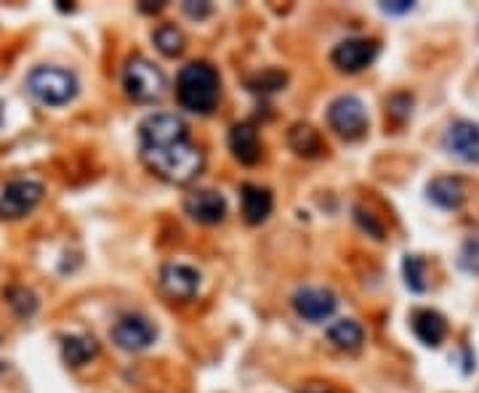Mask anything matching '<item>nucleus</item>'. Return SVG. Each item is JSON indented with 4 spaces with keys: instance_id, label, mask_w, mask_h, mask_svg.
<instances>
[{
    "instance_id": "a211bd4d",
    "label": "nucleus",
    "mask_w": 479,
    "mask_h": 393,
    "mask_svg": "<svg viewBox=\"0 0 479 393\" xmlns=\"http://www.w3.org/2000/svg\"><path fill=\"white\" fill-rule=\"evenodd\" d=\"M327 340L341 351H357L365 340V332L355 319H338L327 327Z\"/></svg>"
},
{
    "instance_id": "b1692460",
    "label": "nucleus",
    "mask_w": 479,
    "mask_h": 393,
    "mask_svg": "<svg viewBox=\"0 0 479 393\" xmlns=\"http://www.w3.org/2000/svg\"><path fill=\"white\" fill-rule=\"evenodd\" d=\"M402 272H405V282L413 292L426 290V264H424L421 255H405Z\"/></svg>"
},
{
    "instance_id": "412c9836",
    "label": "nucleus",
    "mask_w": 479,
    "mask_h": 393,
    "mask_svg": "<svg viewBox=\"0 0 479 393\" xmlns=\"http://www.w3.org/2000/svg\"><path fill=\"white\" fill-rule=\"evenodd\" d=\"M152 40H155L160 53H162V56H171V59L181 56V53H184V45H187L184 33H181L179 27H173V24H162V27H158V30L152 33Z\"/></svg>"
},
{
    "instance_id": "cd10ccee",
    "label": "nucleus",
    "mask_w": 479,
    "mask_h": 393,
    "mask_svg": "<svg viewBox=\"0 0 479 393\" xmlns=\"http://www.w3.org/2000/svg\"><path fill=\"white\" fill-rule=\"evenodd\" d=\"M304 393H333V391H322V388H309V391Z\"/></svg>"
},
{
    "instance_id": "9d476101",
    "label": "nucleus",
    "mask_w": 479,
    "mask_h": 393,
    "mask_svg": "<svg viewBox=\"0 0 479 393\" xmlns=\"http://www.w3.org/2000/svg\"><path fill=\"white\" fill-rule=\"evenodd\" d=\"M184 210L202 226H216L227 216V199L213 189H195L184 199Z\"/></svg>"
},
{
    "instance_id": "aec40b11",
    "label": "nucleus",
    "mask_w": 479,
    "mask_h": 393,
    "mask_svg": "<svg viewBox=\"0 0 479 393\" xmlns=\"http://www.w3.org/2000/svg\"><path fill=\"white\" fill-rule=\"evenodd\" d=\"M288 141H290L293 152L301 155V158H318L319 152L325 149V144H322L318 130H315L312 125H301V122L290 128Z\"/></svg>"
},
{
    "instance_id": "5701e85b",
    "label": "nucleus",
    "mask_w": 479,
    "mask_h": 393,
    "mask_svg": "<svg viewBox=\"0 0 479 393\" xmlns=\"http://www.w3.org/2000/svg\"><path fill=\"white\" fill-rule=\"evenodd\" d=\"M285 72H279V70H264V72H259V75H253V78H248V88L253 91V93H261V96H269V93H278L285 88Z\"/></svg>"
},
{
    "instance_id": "bb28decb",
    "label": "nucleus",
    "mask_w": 479,
    "mask_h": 393,
    "mask_svg": "<svg viewBox=\"0 0 479 393\" xmlns=\"http://www.w3.org/2000/svg\"><path fill=\"white\" fill-rule=\"evenodd\" d=\"M381 11H384V14H407V11H413V3H410V0H392V3H381Z\"/></svg>"
},
{
    "instance_id": "6e6552de",
    "label": "nucleus",
    "mask_w": 479,
    "mask_h": 393,
    "mask_svg": "<svg viewBox=\"0 0 479 393\" xmlns=\"http://www.w3.org/2000/svg\"><path fill=\"white\" fill-rule=\"evenodd\" d=\"M381 45L378 40L373 38H349L341 40L336 48H333V64L347 72V75H355V72H362L365 67H370L378 56Z\"/></svg>"
},
{
    "instance_id": "dca6fc26",
    "label": "nucleus",
    "mask_w": 479,
    "mask_h": 393,
    "mask_svg": "<svg viewBox=\"0 0 479 393\" xmlns=\"http://www.w3.org/2000/svg\"><path fill=\"white\" fill-rule=\"evenodd\" d=\"M413 332L418 335V340L424 346L437 349L447 335V321H445V316L432 312V309H421L413 314Z\"/></svg>"
},
{
    "instance_id": "9b49d317",
    "label": "nucleus",
    "mask_w": 479,
    "mask_h": 393,
    "mask_svg": "<svg viewBox=\"0 0 479 393\" xmlns=\"http://www.w3.org/2000/svg\"><path fill=\"white\" fill-rule=\"evenodd\" d=\"M160 287L173 301H192L200 290V274L184 264H165L160 272Z\"/></svg>"
},
{
    "instance_id": "2eb2a0df",
    "label": "nucleus",
    "mask_w": 479,
    "mask_h": 393,
    "mask_svg": "<svg viewBox=\"0 0 479 393\" xmlns=\"http://www.w3.org/2000/svg\"><path fill=\"white\" fill-rule=\"evenodd\" d=\"M230 149L242 165H256L261 159V141L259 130L250 122H238L230 130Z\"/></svg>"
},
{
    "instance_id": "423d86ee",
    "label": "nucleus",
    "mask_w": 479,
    "mask_h": 393,
    "mask_svg": "<svg viewBox=\"0 0 479 393\" xmlns=\"http://www.w3.org/2000/svg\"><path fill=\"white\" fill-rule=\"evenodd\" d=\"M327 122L341 139L355 141L359 136H365V130H367V110L357 96H341L330 104Z\"/></svg>"
},
{
    "instance_id": "ddd939ff",
    "label": "nucleus",
    "mask_w": 479,
    "mask_h": 393,
    "mask_svg": "<svg viewBox=\"0 0 479 393\" xmlns=\"http://www.w3.org/2000/svg\"><path fill=\"white\" fill-rule=\"evenodd\" d=\"M445 147L453 158L464 162H479V125L469 120H458L445 133Z\"/></svg>"
},
{
    "instance_id": "f257e3e1",
    "label": "nucleus",
    "mask_w": 479,
    "mask_h": 393,
    "mask_svg": "<svg viewBox=\"0 0 479 393\" xmlns=\"http://www.w3.org/2000/svg\"><path fill=\"white\" fill-rule=\"evenodd\" d=\"M142 162L162 181L184 187V184H192L202 173L205 155L190 139H179V141H171V144L142 147Z\"/></svg>"
},
{
    "instance_id": "393cba45",
    "label": "nucleus",
    "mask_w": 479,
    "mask_h": 393,
    "mask_svg": "<svg viewBox=\"0 0 479 393\" xmlns=\"http://www.w3.org/2000/svg\"><path fill=\"white\" fill-rule=\"evenodd\" d=\"M355 213H357V224L365 229V232H370L376 239H384V226L376 224V218H373L370 213H365V207H357Z\"/></svg>"
},
{
    "instance_id": "1a4fd4ad",
    "label": "nucleus",
    "mask_w": 479,
    "mask_h": 393,
    "mask_svg": "<svg viewBox=\"0 0 479 393\" xmlns=\"http://www.w3.org/2000/svg\"><path fill=\"white\" fill-rule=\"evenodd\" d=\"M139 136H142V147H158V144H171L179 139H190V128L179 115L171 112H158L144 118L139 125Z\"/></svg>"
},
{
    "instance_id": "c85d7f7f",
    "label": "nucleus",
    "mask_w": 479,
    "mask_h": 393,
    "mask_svg": "<svg viewBox=\"0 0 479 393\" xmlns=\"http://www.w3.org/2000/svg\"><path fill=\"white\" fill-rule=\"evenodd\" d=\"M0 372H3V367H0Z\"/></svg>"
},
{
    "instance_id": "f3484780",
    "label": "nucleus",
    "mask_w": 479,
    "mask_h": 393,
    "mask_svg": "<svg viewBox=\"0 0 479 393\" xmlns=\"http://www.w3.org/2000/svg\"><path fill=\"white\" fill-rule=\"evenodd\" d=\"M429 199H432L435 205H439V207H445V210H455V207L464 205L466 189H464V184H461L458 178H453V176H439V178H435V181L429 184Z\"/></svg>"
},
{
    "instance_id": "0eeeda50",
    "label": "nucleus",
    "mask_w": 479,
    "mask_h": 393,
    "mask_svg": "<svg viewBox=\"0 0 479 393\" xmlns=\"http://www.w3.org/2000/svg\"><path fill=\"white\" fill-rule=\"evenodd\" d=\"M110 335H112V343L118 349L133 354V351L150 349L155 343V338H158V330H155V324L147 316L125 314L115 321V327L110 330Z\"/></svg>"
},
{
    "instance_id": "4468645a",
    "label": "nucleus",
    "mask_w": 479,
    "mask_h": 393,
    "mask_svg": "<svg viewBox=\"0 0 479 393\" xmlns=\"http://www.w3.org/2000/svg\"><path fill=\"white\" fill-rule=\"evenodd\" d=\"M240 199H242V218L250 226H259L269 218L272 207H275V196L269 189L256 187V184H242L240 189Z\"/></svg>"
},
{
    "instance_id": "7ed1b4c3",
    "label": "nucleus",
    "mask_w": 479,
    "mask_h": 393,
    "mask_svg": "<svg viewBox=\"0 0 479 393\" xmlns=\"http://www.w3.org/2000/svg\"><path fill=\"white\" fill-rule=\"evenodd\" d=\"M30 93L45 107H64L78 96V78L62 67H38L27 78Z\"/></svg>"
},
{
    "instance_id": "4be33fe9",
    "label": "nucleus",
    "mask_w": 479,
    "mask_h": 393,
    "mask_svg": "<svg viewBox=\"0 0 479 393\" xmlns=\"http://www.w3.org/2000/svg\"><path fill=\"white\" fill-rule=\"evenodd\" d=\"M5 301H8V306L22 316V319H27V316H33L38 312V298L27 287H8L5 290Z\"/></svg>"
},
{
    "instance_id": "a878e982",
    "label": "nucleus",
    "mask_w": 479,
    "mask_h": 393,
    "mask_svg": "<svg viewBox=\"0 0 479 393\" xmlns=\"http://www.w3.org/2000/svg\"><path fill=\"white\" fill-rule=\"evenodd\" d=\"M184 14L192 16V19H205L210 14V3H195V0H187L184 3Z\"/></svg>"
},
{
    "instance_id": "20e7f679",
    "label": "nucleus",
    "mask_w": 479,
    "mask_h": 393,
    "mask_svg": "<svg viewBox=\"0 0 479 393\" xmlns=\"http://www.w3.org/2000/svg\"><path fill=\"white\" fill-rule=\"evenodd\" d=\"M122 85H125V93L139 101V104H150V101H158L160 96L165 93V75L158 64H152L150 59L144 56H131L128 64H125V72H122Z\"/></svg>"
},
{
    "instance_id": "f8f14e48",
    "label": "nucleus",
    "mask_w": 479,
    "mask_h": 393,
    "mask_svg": "<svg viewBox=\"0 0 479 393\" xmlns=\"http://www.w3.org/2000/svg\"><path fill=\"white\" fill-rule=\"evenodd\" d=\"M338 301L330 290L325 287H304L293 295V309L296 314L307 321H322L336 312Z\"/></svg>"
},
{
    "instance_id": "39448f33",
    "label": "nucleus",
    "mask_w": 479,
    "mask_h": 393,
    "mask_svg": "<svg viewBox=\"0 0 479 393\" xmlns=\"http://www.w3.org/2000/svg\"><path fill=\"white\" fill-rule=\"evenodd\" d=\"M45 195L43 184L30 178H16L3 187L0 192V218L3 221H19L27 213H33Z\"/></svg>"
},
{
    "instance_id": "6ab92c4d",
    "label": "nucleus",
    "mask_w": 479,
    "mask_h": 393,
    "mask_svg": "<svg viewBox=\"0 0 479 393\" xmlns=\"http://www.w3.org/2000/svg\"><path fill=\"white\" fill-rule=\"evenodd\" d=\"M99 354V343L88 335H64L62 338V356L70 367H83Z\"/></svg>"
},
{
    "instance_id": "f03ea898",
    "label": "nucleus",
    "mask_w": 479,
    "mask_h": 393,
    "mask_svg": "<svg viewBox=\"0 0 479 393\" xmlns=\"http://www.w3.org/2000/svg\"><path fill=\"white\" fill-rule=\"evenodd\" d=\"M219 93L221 80L208 62H192L181 67L176 80V96L184 110H190L192 115H210L219 104Z\"/></svg>"
}]
</instances>
